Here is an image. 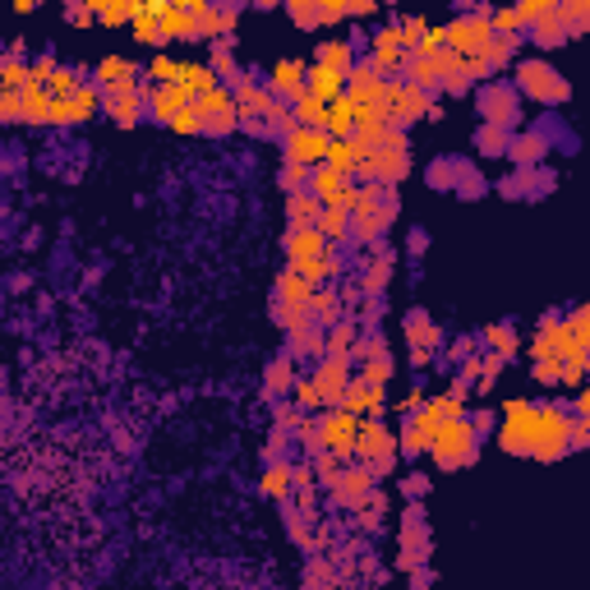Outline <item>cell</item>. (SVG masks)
Instances as JSON below:
<instances>
[{"label":"cell","instance_id":"6da1fadb","mask_svg":"<svg viewBox=\"0 0 590 590\" xmlns=\"http://www.w3.org/2000/svg\"><path fill=\"white\" fill-rule=\"evenodd\" d=\"M576 415H563L558 406H540V402H507L503 406V424H498V442L507 453H522L535 462H558L567 453V433H572Z\"/></svg>","mask_w":590,"mask_h":590},{"label":"cell","instance_id":"7a4b0ae2","mask_svg":"<svg viewBox=\"0 0 590 590\" xmlns=\"http://www.w3.org/2000/svg\"><path fill=\"white\" fill-rule=\"evenodd\" d=\"M475 429H471V420H448L438 433H433V442H429V453L438 457V466L442 471H457V466H471L475 462Z\"/></svg>","mask_w":590,"mask_h":590},{"label":"cell","instance_id":"3957f363","mask_svg":"<svg viewBox=\"0 0 590 590\" xmlns=\"http://www.w3.org/2000/svg\"><path fill=\"white\" fill-rule=\"evenodd\" d=\"M516 97H531V102H567L572 97V88H567V79L563 74H554V65H544V60H522L516 65Z\"/></svg>","mask_w":590,"mask_h":590},{"label":"cell","instance_id":"277c9868","mask_svg":"<svg viewBox=\"0 0 590 590\" xmlns=\"http://www.w3.org/2000/svg\"><path fill=\"white\" fill-rule=\"evenodd\" d=\"M369 185H379V189H388V185H397L406 171H411V153H406V138L402 143H383V148H369V153L360 158V167H355Z\"/></svg>","mask_w":590,"mask_h":590},{"label":"cell","instance_id":"5b68a950","mask_svg":"<svg viewBox=\"0 0 590 590\" xmlns=\"http://www.w3.org/2000/svg\"><path fill=\"white\" fill-rule=\"evenodd\" d=\"M489 10H480V15H462V19H453L448 28H442V51H453L457 60H475L484 46H489Z\"/></svg>","mask_w":590,"mask_h":590},{"label":"cell","instance_id":"8992f818","mask_svg":"<svg viewBox=\"0 0 590 590\" xmlns=\"http://www.w3.org/2000/svg\"><path fill=\"white\" fill-rule=\"evenodd\" d=\"M355 433H360V420L351 411H328L319 420V442H323V453H332V457H351L355 453Z\"/></svg>","mask_w":590,"mask_h":590},{"label":"cell","instance_id":"52a82bcc","mask_svg":"<svg viewBox=\"0 0 590 590\" xmlns=\"http://www.w3.org/2000/svg\"><path fill=\"white\" fill-rule=\"evenodd\" d=\"M328 134L323 129H300V125H290V138H286V162H295V167H305V171H314V167H323V158H328Z\"/></svg>","mask_w":590,"mask_h":590},{"label":"cell","instance_id":"ba28073f","mask_svg":"<svg viewBox=\"0 0 590 590\" xmlns=\"http://www.w3.org/2000/svg\"><path fill=\"white\" fill-rule=\"evenodd\" d=\"M516 107H522V97H516V88H512V84H489V88L480 93L484 125H493V129H503V134L516 125Z\"/></svg>","mask_w":590,"mask_h":590},{"label":"cell","instance_id":"9c48e42d","mask_svg":"<svg viewBox=\"0 0 590 590\" xmlns=\"http://www.w3.org/2000/svg\"><path fill=\"white\" fill-rule=\"evenodd\" d=\"M355 453H360L369 466L392 462V457H397V438H392V433H388V424H379V420H360V433H355Z\"/></svg>","mask_w":590,"mask_h":590},{"label":"cell","instance_id":"30bf717a","mask_svg":"<svg viewBox=\"0 0 590 590\" xmlns=\"http://www.w3.org/2000/svg\"><path fill=\"white\" fill-rule=\"evenodd\" d=\"M453 60H457L453 51H415V56H411V69H406V74H411L406 84H411V88H420V93L438 88V84H442V74H448V65H453Z\"/></svg>","mask_w":590,"mask_h":590},{"label":"cell","instance_id":"8fae6325","mask_svg":"<svg viewBox=\"0 0 590 590\" xmlns=\"http://www.w3.org/2000/svg\"><path fill=\"white\" fill-rule=\"evenodd\" d=\"M337 406H341V411H351L355 420H360V415H369V420H374V415H379L388 402H383V388H369L364 379H351Z\"/></svg>","mask_w":590,"mask_h":590},{"label":"cell","instance_id":"7c38bea8","mask_svg":"<svg viewBox=\"0 0 590 590\" xmlns=\"http://www.w3.org/2000/svg\"><path fill=\"white\" fill-rule=\"evenodd\" d=\"M268 93H272V97H286V102L300 97V93H305V60H277L272 74H268Z\"/></svg>","mask_w":590,"mask_h":590},{"label":"cell","instance_id":"4fadbf2b","mask_svg":"<svg viewBox=\"0 0 590 590\" xmlns=\"http://www.w3.org/2000/svg\"><path fill=\"white\" fill-rule=\"evenodd\" d=\"M351 360H337V355H328L323 364H319V374H314V388H319V397H323V406H337L341 402V392H346V383H351Z\"/></svg>","mask_w":590,"mask_h":590},{"label":"cell","instance_id":"5bb4252c","mask_svg":"<svg viewBox=\"0 0 590 590\" xmlns=\"http://www.w3.org/2000/svg\"><path fill=\"white\" fill-rule=\"evenodd\" d=\"M305 93H310L314 102L332 107V102L346 93V74H337V69H328V65H314V69H305Z\"/></svg>","mask_w":590,"mask_h":590},{"label":"cell","instance_id":"9a60e30c","mask_svg":"<svg viewBox=\"0 0 590 590\" xmlns=\"http://www.w3.org/2000/svg\"><path fill=\"white\" fill-rule=\"evenodd\" d=\"M369 484H374V475H369V471H337V480L328 489H332V498L341 507H360L369 498Z\"/></svg>","mask_w":590,"mask_h":590},{"label":"cell","instance_id":"2e32d148","mask_svg":"<svg viewBox=\"0 0 590 590\" xmlns=\"http://www.w3.org/2000/svg\"><path fill=\"white\" fill-rule=\"evenodd\" d=\"M185 107H189V97H185V88H180V84H162V88L148 93V111H153L162 125H171V116H176V111H185Z\"/></svg>","mask_w":590,"mask_h":590},{"label":"cell","instance_id":"e0dca14e","mask_svg":"<svg viewBox=\"0 0 590 590\" xmlns=\"http://www.w3.org/2000/svg\"><path fill=\"white\" fill-rule=\"evenodd\" d=\"M134 74H138V65H129L125 56H107V60L97 65V84H102V93H111V88H129V84H138Z\"/></svg>","mask_w":590,"mask_h":590},{"label":"cell","instance_id":"ac0fdd59","mask_svg":"<svg viewBox=\"0 0 590 590\" xmlns=\"http://www.w3.org/2000/svg\"><path fill=\"white\" fill-rule=\"evenodd\" d=\"M360 158H364V148H360L355 138H332V143H328V158H323V167H332L337 176H346V180H351V171L360 167Z\"/></svg>","mask_w":590,"mask_h":590},{"label":"cell","instance_id":"d6986e66","mask_svg":"<svg viewBox=\"0 0 590 590\" xmlns=\"http://www.w3.org/2000/svg\"><path fill=\"white\" fill-rule=\"evenodd\" d=\"M286 254H290V263H300V259H323V254H328V240H323L314 227H300V231L286 236Z\"/></svg>","mask_w":590,"mask_h":590},{"label":"cell","instance_id":"ffe728a7","mask_svg":"<svg viewBox=\"0 0 590 590\" xmlns=\"http://www.w3.org/2000/svg\"><path fill=\"white\" fill-rule=\"evenodd\" d=\"M319 212H323V203L310 194V189H295L290 198H286V217H290V231H300V227H314L319 221Z\"/></svg>","mask_w":590,"mask_h":590},{"label":"cell","instance_id":"44dd1931","mask_svg":"<svg viewBox=\"0 0 590 590\" xmlns=\"http://www.w3.org/2000/svg\"><path fill=\"white\" fill-rule=\"evenodd\" d=\"M102 102H107V111L116 116V125H134V120H138V84L111 88V93H102Z\"/></svg>","mask_w":590,"mask_h":590},{"label":"cell","instance_id":"7402d4cb","mask_svg":"<svg viewBox=\"0 0 590 590\" xmlns=\"http://www.w3.org/2000/svg\"><path fill=\"white\" fill-rule=\"evenodd\" d=\"M176 84H180L185 97L194 102V97H203V93L217 88V74H212L208 65H180V69H176Z\"/></svg>","mask_w":590,"mask_h":590},{"label":"cell","instance_id":"603a6c76","mask_svg":"<svg viewBox=\"0 0 590 590\" xmlns=\"http://www.w3.org/2000/svg\"><path fill=\"white\" fill-rule=\"evenodd\" d=\"M323 134H328V138H351V134H355V107H351V97H346V93L328 107Z\"/></svg>","mask_w":590,"mask_h":590},{"label":"cell","instance_id":"cb8c5ba5","mask_svg":"<svg viewBox=\"0 0 590 590\" xmlns=\"http://www.w3.org/2000/svg\"><path fill=\"white\" fill-rule=\"evenodd\" d=\"M277 290H281V305H290V310H310V300H314V286L305 277H295L290 268L277 277Z\"/></svg>","mask_w":590,"mask_h":590},{"label":"cell","instance_id":"d4e9b609","mask_svg":"<svg viewBox=\"0 0 590 590\" xmlns=\"http://www.w3.org/2000/svg\"><path fill=\"white\" fill-rule=\"evenodd\" d=\"M171 37H189V15L180 5H158V42Z\"/></svg>","mask_w":590,"mask_h":590},{"label":"cell","instance_id":"484cf974","mask_svg":"<svg viewBox=\"0 0 590 590\" xmlns=\"http://www.w3.org/2000/svg\"><path fill=\"white\" fill-rule=\"evenodd\" d=\"M544 138L540 134H516V138H507V153H512V162H522V167H535L540 158H544Z\"/></svg>","mask_w":590,"mask_h":590},{"label":"cell","instance_id":"4316f807","mask_svg":"<svg viewBox=\"0 0 590 590\" xmlns=\"http://www.w3.org/2000/svg\"><path fill=\"white\" fill-rule=\"evenodd\" d=\"M314 231L332 245V240H346L351 236V212H341V208H323L319 212V221H314Z\"/></svg>","mask_w":590,"mask_h":590},{"label":"cell","instance_id":"83f0119b","mask_svg":"<svg viewBox=\"0 0 590 590\" xmlns=\"http://www.w3.org/2000/svg\"><path fill=\"white\" fill-rule=\"evenodd\" d=\"M158 5H162V0H148V5H134V15H129L134 37H138V42H153V46H162V42H158Z\"/></svg>","mask_w":590,"mask_h":590},{"label":"cell","instance_id":"f1b7e54d","mask_svg":"<svg viewBox=\"0 0 590 590\" xmlns=\"http://www.w3.org/2000/svg\"><path fill=\"white\" fill-rule=\"evenodd\" d=\"M319 65H328V69H337V74H351V65H355V46H351L346 37L323 42V46H319Z\"/></svg>","mask_w":590,"mask_h":590},{"label":"cell","instance_id":"f546056e","mask_svg":"<svg viewBox=\"0 0 590 590\" xmlns=\"http://www.w3.org/2000/svg\"><path fill=\"white\" fill-rule=\"evenodd\" d=\"M290 272L295 277H305L310 286H319V281H328V277H337V259H300V263H290Z\"/></svg>","mask_w":590,"mask_h":590},{"label":"cell","instance_id":"4dcf8cb0","mask_svg":"<svg viewBox=\"0 0 590 590\" xmlns=\"http://www.w3.org/2000/svg\"><path fill=\"white\" fill-rule=\"evenodd\" d=\"M516 42H522V37H489V46L480 51L484 69H503V65L516 56Z\"/></svg>","mask_w":590,"mask_h":590},{"label":"cell","instance_id":"1f68e13d","mask_svg":"<svg viewBox=\"0 0 590 590\" xmlns=\"http://www.w3.org/2000/svg\"><path fill=\"white\" fill-rule=\"evenodd\" d=\"M74 88H79V69H65V65H56V74L46 79V97H74Z\"/></svg>","mask_w":590,"mask_h":590},{"label":"cell","instance_id":"d6a6232c","mask_svg":"<svg viewBox=\"0 0 590 590\" xmlns=\"http://www.w3.org/2000/svg\"><path fill=\"white\" fill-rule=\"evenodd\" d=\"M19 102H24V120H42L51 97H46L42 84H24V88H19Z\"/></svg>","mask_w":590,"mask_h":590},{"label":"cell","instance_id":"836d02e7","mask_svg":"<svg viewBox=\"0 0 590 590\" xmlns=\"http://www.w3.org/2000/svg\"><path fill=\"white\" fill-rule=\"evenodd\" d=\"M558 24L563 33H581L590 24V0H572V5H558Z\"/></svg>","mask_w":590,"mask_h":590},{"label":"cell","instance_id":"e575fe53","mask_svg":"<svg viewBox=\"0 0 590 590\" xmlns=\"http://www.w3.org/2000/svg\"><path fill=\"white\" fill-rule=\"evenodd\" d=\"M74 120H88L97 107H102V88H93V84H79V88H74Z\"/></svg>","mask_w":590,"mask_h":590},{"label":"cell","instance_id":"d590c367","mask_svg":"<svg viewBox=\"0 0 590 590\" xmlns=\"http://www.w3.org/2000/svg\"><path fill=\"white\" fill-rule=\"evenodd\" d=\"M535 42H540V46H558V42H567V33H563V24H558V5L535 24Z\"/></svg>","mask_w":590,"mask_h":590},{"label":"cell","instance_id":"8d00e7d4","mask_svg":"<svg viewBox=\"0 0 590 590\" xmlns=\"http://www.w3.org/2000/svg\"><path fill=\"white\" fill-rule=\"evenodd\" d=\"M323 346H328V355L346 360V355L355 351V328H351V323H337V328L328 332V341H323Z\"/></svg>","mask_w":590,"mask_h":590},{"label":"cell","instance_id":"74e56055","mask_svg":"<svg viewBox=\"0 0 590 590\" xmlns=\"http://www.w3.org/2000/svg\"><path fill=\"white\" fill-rule=\"evenodd\" d=\"M554 5H558V0H526V5H516V10H512V15H516V28H526V24L535 28V24H540Z\"/></svg>","mask_w":590,"mask_h":590},{"label":"cell","instance_id":"f35d334b","mask_svg":"<svg viewBox=\"0 0 590 590\" xmlns=\"http://www.w3.org/2000/svg\"><path fill=\"white\" fill-rule=\"evenodd\" d=\"M263 493L268 498H286L290 493V466H268L263 471Z\"/></svg>","mask_w":590,"mask_h":590},{"label":"cell","instance_id":"ab89813d","mask_svg":"<svg viewBox=\"0 0 590 590\" xmlns=\"http://www.w3.org/2000/svg\"><path fill=\"white\" fill-rule=\"evenodd\" d=\"M484 337H489V346H493V351H498L503 360H507V355H516V332H512L507 323H493V328H489Z\"/></svg>","mask_w":590,"mask_h":590},{"label":"cell","instance_id":"60d3db41","mask_svg":"<svg viewBox=\"0 0 590 590\" xmlns=\"http://www.w3.org/2000/svg\"><path fill=\"white\" fill-rule=\"evenodd\" d=\"M406 337H411L420 351H429V346L438 341V332H433V323H429L424 314H411V332H406Z\"/></svg>","mask_w":590,"mask_h":590},{"label":"cell","instance_id":"b9f144b4","mask_svg":"<svg viewBox=\"0 0 590 590\" xmlns=\"http://www.w3.org/2000/svg\"><path fill=\"white\" fill-rule=\"evenodd\" d=\"M360 379H364L369 388H383V383L392 379V364H388V360H364V369H360Z\"/></svg>","mask_w":590,"mask_h":590},{"label":"cell","instance_id":"7bdbcfd3","mask_svg":"<svg viewBox=\"0 0 590 590\" xmlns=\"http://www.w3.org/2000/svg\"><path fill=\"white\" fill-rule=\"evenodd\" d=\"M310 314H314L319 323H337V314H341V305L332 300V295H319V290H314V300H310Z\"/></svg>","mask_w":590,"mask_h":590},{"label":"cell","instance_id":"ee69618b","mask_svg":"<svg viewBox=\"0 0 590 590\" xmlns=\"http://www.w3.org/2000/svg\"><path fill=\"white\" fill-rule=\"evenodd\" d=\"M475 143H480V153H507V134L493 129V125H484V129L475 134Z\"/></svg>","mask_w":590,"mask_h":590},{"label":"cell","instance_id":"f6af8a7d","mask_svg":"<svg viewBox=\"0 0 590 590\" xmlns=\"http://www.w3.org/2000/svg\"><path fill=\"white\" fill-rule=\"evenodd\" d=\"M429 185L433 189H453L457 185V162H433L429 167Z\"/></svg>","mask_w":590,"mask_h":590},{"label":"cell","instance_id":"bcb514c9","mask_svg":"<svg viewBox=\"0 0 590 590\" xmlns=\"http://www.w3.org/2000/svg\"><path fill=\"white\" fill-rule=\"evenodd\" d=\"M93 15L107 24V28H116V24H129V15H134V5H102V0H97V5H93Z\"/></svg>","mask_w":590,"mask_h":590},{"label":"cell","instance_id":"7dc6e473","mask_svg":"<svg viewBox=\"0 0 590 590\" xmlns=\"http://www.w3.org/2000/svg\"><path fill=\"white\" fill-rule=\"evenodd\" d=\"M42 120H46V125H74V102H69V97H65V102H60V97H51Z\"/></svg>","mask_w":590,"mask_h":590},{"label":"cell","instance_id":"c3c4849f","mask_svg":"<svg viewBox=\"0 0 590 590\" xmlns=\"http://www.w3.org/2000/svg\"><path fill=\"white\" fill-rule=\"evenodd\" d=\"M176 69H180V65H176L171 56H158L153 65H148V74H153V84H158V88H162V84H176Z\"/></svg>","mask_w":590,"mask_h":590},{"label":"cell","instance_id":"681fc988","mask_svg":"<svg viewBox=\"0 0 590 590\" xmlns=\"http://www.w3.org/2000/svg\"><path fill=\"white\" fill-rule=\"evenodd\" d=\"M171 129H176V134H198V129H203V125H198V111H194V107L176 111V116H171Z\"/></svg>","mask_w":590,"mask_h":590},{"label":"cell","instance_id":"f907efd6","mask_svg":"<svg viewBox=\"0 0 590 590\" xmlns=\"http://www.w3.org/2000/svg\"><path fill=\"white\" fill-rule=\"evenodd\" d=\"M535 379H540V383H549V388H558V379H563V364H558V360H535Z\"/></svg>","mask_w":590,"mask_h":590},{"label":"cell","instance_id":"816d5d0a","mask_svg":"<svg viewBox=\"0 0 590 590\" xmlns=\"http://www.w3.org/2000/svg\"><path fill=\"white\" fill-rule=\"evenodd\" d=\"M281 388H290V364H286V360H277V364L268 369V392H281Z\"/></svg>","mask_w":590,"mask_h":590},{"label":"cell","instance_id":"f5cc1de1","mask_svg":"<svg viewBox=\"0 0 590 590\" xmlns=\"http://www.w3.org/2000/svg\"><path fill=\"white\" fill-rule=\"evenodd\" d=\"M290 19L300 24V28H319V10L305 5V0H295V5H290Z\"/></svg>","mask_w":590,"mask_h":590},{"label":"cell","instance_id":"db71d44e","mask_svg":"<svg viewBox=\"0 0 590 590\" xmlns=\"http://www.w3.org/2000/svg\"><path fill=\"white\" fill-rule=\"evenodd\" d=\"M0 120H24V102H19V93H0Z\"/></svg>","mask_w":590,"mask_h":590},{"label":"cell","instance_id":"11a10c76","mask_svg":"<svg viewBox=\"0 0 590 590\" xmlns=\"http://www.w3.org/2000/svg\"><path fill=\"white\" fill-rule=\"evenodd\" d=\"M305 180H310V171L305 167H295V162H286V171H281V185L295 194V189H305Z\"/></svg>","mask_w":590,"mask_h":590},{"label":"cell","instance_id":"9f6ffc18","mask_svg":"<svg viewBox=\"0 0 590 590\" xmlns=\"http://www.w3.org/2000/svg\"><path fill=\"white\" fill-rule=\"evenodd\" d=\"M337 471H341V466H337V457H332V453H319V462H314V475H319L323 484H332V480H337Z\"/></svg>","mask_w":590,"mask_h":590},{"label":"cell","instance_id":"6f0895ef","mask_svg":"<svg viewBox=\"0 0 590 590\" xmlns=\"http://www.w3.org/2000/svg\"><path fill=\"white\" fill-rule=\"evenodd\" d=\"M337 19H346V5H341V0H323V5H319V24H337Z\"/></svg>","mask_w":590,"mask_h":590},{"label":"cell","instance_id":"680465c9","mask_svg":"<svg viewBox=\"0 0 590 590\" xmlns=\"http://www.w3.org/2000/svg\"><path fill=\"white\" fill-rule=\"evenodd\" d=\"M364 286H369V290H383V286H388V259H379L374 272H364Z\"/></svg>","mask_w":590,"mask_h":590},{"label":"cell","instance_id":"91938a15","mask_svg":"<svg viewBox=\"0 0 590 590\" xmlns=\"http://www.w3.org/2000/svg\"><path fill=\"white\" fill-rule=\"evenodd\" d=\"M295 402H300V406H323V397H319L314 379H310V383H300V388H295Z\"/></svg>","mask_w":590,"mask_h":590},{"label":"cell","instance_id":"94428289","mask_svg":"<svg viewBox=\"0 0 590 590\" xmlns=\"http://www.w3.org/2000/svg\"><path fill=\"white\" fill-rule=\"evenodd\" d=\"M65 19H69V24H93V5H69Z\"/></svg>","mask_w":590,"mask_h":590},{"label":"cell","instance_id":"6125c7cd","mask_svg":"<svg viewBox=\"0 0 590 590\" xmlns=\"http://www.w3.org/2000/svg\"><path fill=\"white\" fill-rule=\"evenodd\" d=\"M346 15H369V19H374V15H379V5H374V0H351Z\"/></svg>","mask_w":590,"mask_h":590},{"label":"cell","instance_id":"be15d7a7","mask_svg":"<svg viewBox=\"0 0 590 590\" xmlns=\"http://www.w3.org/2000/svg\"><path fill=\"white\" fill-rule=\"evenodd\" d=\"M572 415H576V420H585V415H590V392H576V402H572Z\"/></svg>","mask_w":590,"mask_h":590},{"label":"cell","instance_id":"e7e4bbea","mask_svg":"<svg viewBox=\"0 0 590 590\" xmlns=\"http://www.w3.org/2000/svg\"><path fill=\"white\" fill-rule=\"evenodd\" d=\"M402 489H406V493H424V489H429V480H424V475H406V480H402Z\"/></svg>","mask_w":590,"mask_h":590}]
</instances>
